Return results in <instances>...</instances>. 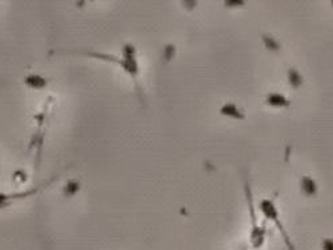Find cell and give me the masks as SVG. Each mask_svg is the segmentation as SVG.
Returning a JSON list of instances; mask_svg holds the SVG:
<instances>
[{
    "label": "cell",
    "instance_id": "1",
    "mask_svg": "<svg viewBox=\"0 0 333 250\" xmlns=\"http://www.w3.org/2000/svg\"><path fill=\"white\" fill-rule=\"evenodd\" d=\"M123 52H124V56L123 59H118L114 55H107V53H98V52H80L81 55H86V56L90 57H96V59H103V60L111 61V63H116L122 67L124 71H126L128 75L131 76V79L135 81V84L138 87V89L140 88L138 84V76H139V65L138 61L135 59V48L131 44H127L123 49Z\"/></svg>",
    "mask_w": 333,
    "mask_h": 250
},
{
    "label": "cell",
    "instance_id": "2",
    "mask_svg": "<svg viewBox=\"0 0 333 250\" xmlns=\"http://www.w3.org/2000/svg\"><path fill=\"white\" fill-rule=\"evenodd\" d=\"M259 208H260V210L263 212V214H264L265 217L268 218V220H271L272 222H275V225L277 226V229L280 230L281 236L284 238V241L285 244H287V246H288V249L295 250V246H293V244L291 242V240H289L288 233H287V230H285V228L283 226V224H281L280 218H279V212H277V208L276 205H275V202H273L272 200H269V198H265V200H261L260 204H259Z\"/></svg>",
    "mask_w": 333,
    "mask_h": 250
},
{
    "label": "cell",
    "instance_id": "3",
    "mask_svg": "<svg viewBox=\"0 0 333 250\" xmlns=\"http://www.w3.org/2000/svg\"><path fill=\"white\" fill-rule=\"evenodd\" d=\"M41 188L43 186L31 190H25V192H20V193H0V209L11 205V202L13 200H19V198H24L28 197V196H32V194H36L39 190H41Z\"/></svg>",
    "mask_w": 333,
    "mask_h": 250
},
{
    "label": "cell",
    "instance_id": "4",
    "mask_svg": "<svg viewBox=\"0 0 333 250\" xmlns=\"http://www.w3.org/2000/svg\"><path fill=\"white\" fill-rule=\"evenodd\" d=\"M265 103L273 108H288L291 101L285 95L280 92H271L265 96Z\"/></svg>",
    "mask_w": 333,
    "mask_h": 250
},
{
    "label": "cell",
    "instance_id": "5",
    "mask_svg": "<svg viewBox=\"0 0 333 250\" xmlns=\"http://www.w3.org/2000/svg\"><path fill=\"white\" fill-rule=\"evenodd\" d=\"M220 115L232 117V119H236V120H245V115H244L243 111H241L235 103H231V101L225 103V104L220 108Z\"/></svg>",
    "mask_w": 333,
    "mask_h": 250
},
{
    "label": "cell",
    "instance_id": "6",
    "mask_svg": "<svg viewBox=\"0 0 333 250\" xmlns=\"http://www.w3.org/2000/svg\"><path fill=\"white\" fill-rule=\"evenodd\" d=\"M300 185H301V190H303V193H304L305 196L311 197V196H316L317 194V184L312 177H309V176H303V177H301Z\"/></svg>",
    "mask_w": 333,
    "mask_h": 250
},
{
    "label": "cell",
    "instance_id": "7",
    "mask_svg": "<svg viewBox=\"0 0 333 250\" xmlns=\"http://www.w3.org/2000/svg\"><path fill=\"white\" fill-rule=\"evenodd\" d=\"M24 83L27 87L32 89H44L47 84H48V81L45 80L44 77L40 76V75H35V73L25 76Z\"/></svg>",
    "mask_w": 333,
    "mask_h": 250
},
{
    "label": "cell",
    "instance_id": "8",
    "mask_svg": "<svg viewBox=\"0 0 333 250\" xmlns=\"http://www.w3.org/2000/svg\"><path fill=\"white\" fill-rule=\"evenodd\" d=\"M303 81H304V79H303V76H301L300 72L296 68L288 69V83L292 88H299L303 84Z\"/></svg>",
    "mask_w": 333,
    "mask_h": 250
},
{
    "label": "cell",
    "instance_id": "9",
    "mask_svg": "<svg viewBox=\"0 0 333 250\" xmlns=\"http://www.w3.org/2000/svg\"><path fill=\"white\" fill-rule=\"evenodd\" d=\"M263 41H264V45L269 51H273V52H279V49L281 48V45L277 43V40H275V37L269 36V35H263Z\"/></svg>",
    "mask_w": 333,
    "mask_h": 250
},
{
    "label": "cell",
    "instance_id": "10",
    "mask_svg": "<svg viewBox=\"0 0 333 250\" xmlns=\"http://www.w3.org/2000/svg\"><path fill=\"white\" fill-rule=\"evenodd\" d=\"M79 189H80V184H79L77 181H72V180H69L64 188V194L67 196V197H69V196H73V194L76 193Z\"/></svg>",
    "mask_w": 333,
    "mask_h": 250
},
{
    "label": "cell",
    "instance_id": "11",
    "mask_svg": "<svg viewBox=\"0 0 333 250\" xmlns=\"http://www.w3.org/2000/svg\"><path fill=\"white\" fill-rule=\"evenodd\" d=\"M224 5L227 7V8H235V7H243L244 5V1H241V0H232V1H225L224 3Z\"/></svg>",
    "mask_w": 333,
    "mask_h": 250
},
{
    "label": "cell",
    "instance_id": "12",
    "mask_svg": "<svg viewBox=\"0 0 333 250\" xmlns=\"http://www.w3.org/2000/svg\"><path fill=\"white\" fill-rule=\"evenodd\" d=\"M323 250H333L332 238H324L323 240Z\"/></svg>",
    "mask_w": 333,
    "mask_h": 250
}]
</instances>
